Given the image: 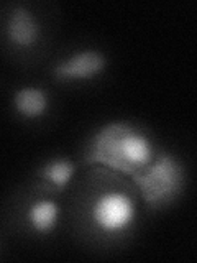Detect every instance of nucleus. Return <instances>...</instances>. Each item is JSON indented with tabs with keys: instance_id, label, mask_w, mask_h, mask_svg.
Wrapping results in <instances>:
<instances>
[{
	"instance_id": "nucleus-8",
	"label": "nucleus",
	"mask_w": 197,
	"mask_h": 263,
	"mask_svg": "<svg viewBox=\"0 0 197 263\" xmlns=\"http://www.w3.org/2000/svg\"><path fill=\"white\" fill-rule=\"evenodd\" d=\"M74 175H76V164L68 158L51 160L38 170V176L51 184L56 191H63L68 187Z\"/></svg>"
},
{
	"instance_id": "nucleus-7",
	"label": "nucleus",
	"mask_w": 197,
	"mask_h": 263,
	"mask_svg": "<svg viewBox=\"0 0 197 263\" xmlns=\"http://www.w3.org/2000/svg\"><path fill=\"white\" fill-rule=\"evenodd\" d=\"M61 209L53 199H40L28 209L30 227L40 235H48L60 224Z\"/></svg>"
},
{
	"instance_id": "nucleus-1",
	"label": "nucleus",
	"mask_w": 197,
	"mask_h": 263,
	"mask_svg": "<svg viewBox=\"0 0 197 263\" xmlns=\"http://www.w3.org/2000/svg\"><path fill=\"white\" fill-rule=\"evenodd\" d=\"M156 158L154 146L130 122L117 120L98 128L86 155L87 164L133 176Z\"/></svg>"
},
{
	"instance_id": "nucleus-2",
	"label": "nucleus",
	"mask_w": 197,
	"mask_h": 263,
	"mask_svg": "<svg viewBox=\"0 0 197 263\" xmlns=\"http://www.w3.org/2000/svg\"><path fill=\"white\" fill-rule=\"evenodd\" d=\"M148 208L172 202L184 189V170L176 156L161 153L146 168L131 176Z\"/></svg>"
},
{
	"instance_id": "nucleus-3",
	"label": "nucleus",
	"mask_w": 197,
	"mask_h": 263,
	"mask_svg": "<svg viewBox=\"0 0 197 263\" xmlns=\"http://www.w3.org/2000/svg\"><path fill=\"white\" fill-rule=\"evenodd\" d=\"M136 216L135 204L127 194L123 193H105L98 196L92 211H90V217H92L94 226L104 234H122L133 224Z\"/></svg>"
},
{
	"instance_id": "nucleus-6",
	"label": "nucleus",
	"mask_w": 197,
	"mask_h": 263,
	"mask_svg": "<svg viewBox=\"0 0 197 263\" xmlns=\"http://www.w3.org/2000/svg\"><path fill=\"white\" fill-rule=\"evenodd\" d=\"M15 112L25 119H40L49 107V97L45 89L36 86H25L15 90L12 99Z\"/></svg>"
},
{
	"instance_id": "nucleus-4",
	"label": "nucleus",
	"mask_w": 197,
	"mask_h": 263,
	"mask_svg": "<svg viewBox=\"0 0 197 263\" xmlns=\"http://www.w3.org/2000/svg\"><path fill=\"white\" fill-rule=\"evenodd\" d=\"M107 68V58L97 49H81L54 66L60 81H87L97 78Z\"/></svg>"
},
{
	"instance_id": "nucleus-5",
	"label": "nucleus",
	"mask_w": 197,
	"mask_h": 263,
	"mask_svg": "<svg viewBox=\"0 0 197 263\" xmlns=\"http://www.w3.org/2000/svg\"><path fill=\"white\" fill-rule=\"evenodd\" d=\"M5 36L15 48L28 49L38 43L41 28L36 16L25 5H15L5 23Z\"/></svg>"
}]
</instances>
